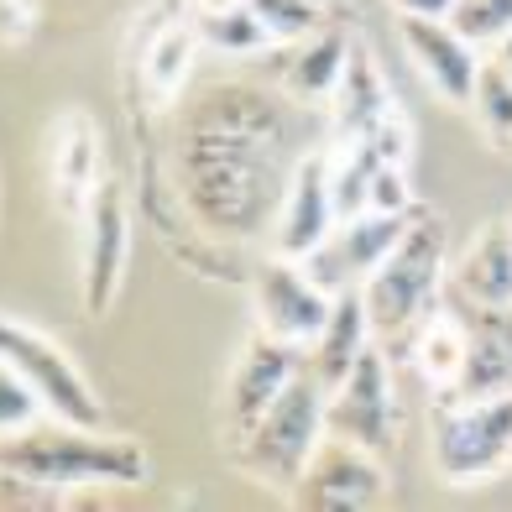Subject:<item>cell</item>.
<instances>
[{
    "instance_id": "1",
    "label": "cell",
    "mask_w": 512,
    "mask_h": 512,
    "mask_svg": "<svg viewBox=\"0 0 512 512\" xmlns=\"http://www.w3.org/2000/svg\"><path fill=\"white\" fill-rule=\"evenodd\" d=\"M277 147H288V121L262 89L220 84L194 100L178 136V183L189 215L209 236L251 241L267 230L288 194Z\"/></svg>"
},
{
    "instance_id": "2",
    "label": "cell",
    "mask_w": 512,
    "mask_h": 512,
    "mask_svg": "<svg viewBox=\"0 0 512 512\" xmlns=\"http://www.w3.org/2000/svg\"><path fill=\"white\" fill-rule=\"evenodd\" d=\"M0 476L37 492H74V486H142L152 465L136 439L105 434V424H68L42 413L37 424L0 434Z\"/></svg>"
},
{
    "instance_id": "3",
    "label": "cell",
    "mask_w": 512,
    "mask_h": 512,
    "mask_svg": "<svg viewBox=\"0 0 512 512\" xmlns=\"http://www.w3.org/2000/svg\"><path fill=\"white\" fill-rule=\"evenodd\" d=\"M324 403H330V387L319 382L314 366H304L283 392H277V403L256 418L246 434H236V465L251 481L293 492L298 476H304V465L319 450V439L330 434L324 429Z\"/></svg>"
},
{
    "instance_id": "4",
    "label": "cell",
    "mask_w": 512,
    "mask_h": 512,
    "mask_svg": "<svg viewBox=\"0 0 512 512\" xmlns=\"http://www.w3.org/2000/svg\"><path fill=\"white\" fill-rule=\"evenodd\" d=\"M445 293V225L434 215H413L408 230L382 256V267L361 283L366 314L377 335H408Z\"/></svg>"
},
{
    "instance_id": "5",
    "label": "cell",
    "mask_w": 512,
    "mask_h": 512,
    "mask_svg": "<svg viewBox=\"0 0 512 512\" xmlns=\"http://www.w3.org/2000/svg\"><path fill=\"white\" fill-rule=\"evenodd\" d=\"M434 471L450 486L492 481L512 465V392L497 398H445L434 413Z\"/></svg>"
},
{
    "instance_id": "6",
    "label": "cell",
    "mask_w": 512,
    "mask_h": 512,
    "mask_svg": "<svg viewBox=\"0 0 512 512\" xmlns=\"http://www.w3.org/2000/svg\"><path fill=\"white\" fill-rule=\"evenodd\" d=\"M0 356L27 377V387L37 392L42 408L53 418H68V424H105V403L95 398L89 377L74 366V356H68L58 340L0 314Z\"/></svg>"
},
{
    "instance_id": "7",
    "label": "cell",
    "mask_w": 512,
    "mask_h": 512,
    "mask_svg": "<svg viewBox=\"0 0 512 512\" xmlns=\"http://www.w3.org/2000/svg\"><path fill=\"white\" fill-rule=\"evenodd\" d=\"M251 309H256V330L262 335L309 351L314 335L324 330V319H330V309H335V293L319 288L298 256H272L251 277Z\"/></svg>"
},
{
    "instance_id": "8",
    "label": "cell",
    "mask_w": 512,
    "mask_h": 512,
    "mask_svg": "<svg viewBox=\"0 0 512 512\" xmlns=\"http://www.w3.org/2000/svg\"><path fill=\"white\" fill-rule=\"evenodd\" d=\"M324 429L351 439V445L387 455L392 439H398V403H392V371L387 356L377 345H366L356 356V366L330 387V403H324Z\"/></svg>"
},
{
    "instance_id": "9",
    "label": "cell",
    "mask_w": 512,
    "mask_h": 512,
    "mask_svg": "<svg viewBox=\"0 0 512 512\" xmlns=\"http://www.w3.org/2000/svg\"><path fill=\"white\" fill-rule=\"evenodd\" d=\"M413 215H382V209H361V215L340 220L330 236H324L309 256H304V272L314 277L319 288L345 293V288H361L371 272L382 267V256L398 246V236L408 230Z\"/></svg>"
},
{
    "instance_id": "10",
    "label": "cell",
    "mask_w": 512,
    "mask_h": 512,
    "mask_svg": "<svg viewBox=\"0 0 512 512\" xmlns=\"http://www.w3.org/2000/svg\"><path fill=\"white\" fill-rule=\"evenodd\" d=\"M387 497V471H382V455H371L361 445L340 434H324L314 460L304 465V476L293 486V502L298 507H377Z\"/></svg>"
},
{
    "instance_id": "11",
    "label": "cell",
    "mask_w": 512,
    "mask_h": 512,
    "mask_svg": "<svg viewBox=\"0 0 512 512\" xmlns=\"http://www.w3.org/2000/svg\"><path fill=\"white\" fill-rule=\"evenodd\" d=\"M126 256H131V209H126V194L110 178H100V189L89 194V209H84V272H79L84 314L100 319L115 304V288L126 277Z\"/></svg>"
},
{
    "instance_id": "12",
    "label": "cell",
    "mask_w": 512,
    "mask_h": 512,
    "mask_svg": "<svg viewBox=\"0 0 512 512\" xmlns=\"http://www.w3.org/2000/svg\"><path fill=\"white\" fill-rule=\"evenodd\" d=\"M398 37L408 48V63L418 68V79H424L439 100L471 105L481 58H476V42L465 37L450 16H403Z\"/></svg>"
},
{
    "instance_id": "13",
    "label": "cell",
    "mask_w": 512,
    "mask_h": 512,
    "mask_svg": "<svg viewBox=\"0 0 512 512\" xmlns=\"http://www.w3.org/2000/svg\"><path fill=\"white\" fill-rule=\"evenodd\" d=\"M340 225L335 215V194H330V152H304L288 173V194L277 204V225H272V246L277 256H304Z\"/></svg>"
},
{
    "instance_id": "14",
    "label": "cell",
    "mask_w": 512,
    "mask_h": 512,
    "mask_svg": "<svg viewBox=\"0 0 512 512\" xmlns=\"http://www.w3.org/2000/svg\"><path fill=\"white\" fill-rule=\"evenodd\" d=\"M298 371H304V351H298V345H283V340L256 330L251 345L241 351V361H236V371H230V392H225L230 439L246 434L256 418L277 403V392H283Z\"/></svg>"
},
{
    "instance_id": "15",
    "label": "cell",
    "mask_w": 512,
    "mask_h": 512,
    "mask_svg": "<svg viewBox=\"0 0 512 512\" xmlns=\"http://www.w3.org/2000/svg\"><path fill=\"white\" fill-rule=\"evenodd\" d=\"M450 304L465 314V371H460V387L450 398H497V392H512V304L502 309H481V304Z\"/></svg>"
},
{
    "instance_id": "16",
    "label": "cell",
    "mask_w": 512,
    "mask_h": 512,
    "mask_svg": "<svg viewBox=\"0 0 512 512\" xmlns=\"http://www.w3.org/2000/svg\"><path fill=\"white\" fill-rule=\"evenodd\" d=\"M450 298L481 309L512 304V220H492L471 236V246L450 272Z\"/></svg>"
},
{
    "instance_id": "17",
    "label": "cell",
    "mask_w": 512,
    "mask_h": 512,
    "mask_svg": "<svg viewBox=\"0 0 512 512\" xmlns=\"http://www.w3.org/2000/svg\"><path fill=\"white\" fill-rule=\"evenodd\" d=\"M100 189V131L84 110H68L53 131V194L63 215L89 209V194Z\"/></svg>"
},
{
    "instance_id": "18",
    "label": "cell",
    "mask_w": 512,
    "mask_h": 512,
    "mask_svg": "<svg viewBox=\"0 0 512 512\" xmlns=\"http://www.w3.org/2000/svg\"><path fill=\"white\" fill-rule=\"evenodd\" d=\"M392 105H398V100H392V89H387V74H382L377 53H371L366 42H351L345 74H340L335 95H330V110H335V136H340V142H356V136H366V131L377 126L387 110H392Z\"/></svg>"
},
{
    "instance_id": "19",
    "label": "cell",
    "mask_w": 512,
    "mask_h": 512,
    "mask_svg": "<svg viewBox=\"0 0 512 512\" xmlns=\"http://www.w3.org/2000/svg\"><path fill=\"white\" fill-rule=\"evenodd\" d=\"M194 53H199V32H194V16H173L147 37V53L136 63L142 74V95L152 105H173L178 89L189 84V68H194Z\"/></svg>"
},
{
    "instance_id": "20",
    "label": "cell",
    "mask_w": 512,
    "mask_h": 512,
    "mask_svg": "<svg viewBox=\"0 0 512 512\" xmlns=\"http://www.w3.org/2000/svg\"><path fill=\"white\" fill-rule=\"evenodd\" d=\"M465 314L455 304H439L418 319V335H413V366L424 371V382L439 392V398H450L460 387V371H465Z\"/></svg>"
},
{
    "instance_id": "21",
    "label": "cell",
    "mask_w": 512,
    "mask_h": 512,
    "mask_svg": "<svg viewBox=\"0 0 512 512\" xmlns=\"http://www.w3.org/2000/svg\"><path fill=\"white\" fill-rule=\"evenodd\" d=\"M371 345V314H366V298H361V288H345V293H335V309H330V319H324V330L314 335V371H319V382L324 387H335L345 371L356 366V356Z\"/></svg>"
},
{
    "instance_id": "22",
    "label": "cell",
    "mask_w": 512,
    "mask_h": 512,
    "mask_svg": "<svg viewBox=\"0 0 512 512\" xmlns=\"http://www.w3.org/2000/svg\"><path fill=\"white\" fill-rule=\"evenodd\" d=\"M345 58H351V37H345L340 27H319L309 37H298V53L288 63V95L298 105H319L335 95V84L345 74Z\"/></svg>"
},
{
    "instance_id": "23",
    "label": "cell",
    "mask_w": 512,
    "mask_h": 512,
    "mask_svg": "<svg viewBox=\"0 0 512 512\" xmlns=\"http://www.w3.org/2000/svg\"><path fill=\"white\" fill-rule=\"evenodd\" d=\"M189 16H194L199 42H204V48H215V53L246 58V53L272 48V32L241 6V0H236V6H220V11H189Z\"/></svg>"
},
{
    "instance_id": "24",
    "label": "cell",
    "mask_w": 512,
    "mask_h": 512,
    "mask_svg": "<svg viewBox=\"0 0 512 512\" xmlns=\"http://www.w3.org/2000/svg\"><path fill=\"white\" fill-rule=\"evenodd\" d=\"M241 6L272 32V42H298L319 27H330L324 0H241Z\"/></svg>"
},
{
    "instance_id": "25",
    "label": "cell",
    "mask_w": 512,
    "mask_h": 512,
    "mask_svg": "<svg viewBox=\"0 0 512 512\" xmlns=\"http://www.w3.org/2000/svg\"><path fill=\"white\" fill-rule=\"evenodd\" d=\"M471 110L481 115V126L497 136V142H507L512 136V79L502 74L497 63H481L476 74V95H471Z\"/></svg>"
},
{
    "instance_id": "26",
    "label": "cell",
    "mask_w": 512,
    "mask_h": 512,
    "mask_svg": "<svg viewBox=\"0 0 512 512\" xmlns=\"http://www.w3.org/2000/svg\"><path fill=\"white\" fill-rule=\"evenodd\" d=\"M450 21L481 48V42H502L512 32V0H455Z\"/></svg>"
},
{
    "instance_id": "27",
    "label": "cell",
    "mask_w": 512,
    "mask_h": 512,
    "mask_svg": "<svg viewBox=\"0 0 512 512\" xmlns=\"http://www.w3.org/2000/svg\"><path fill=\"white\" fill-rule=\"evenodd\" d=\"M48 413L42 408V398L27 387V377L0 356V434H11V429H27V424H37V418Z\"/></svg>"
},
{
    "instance_id": "28",
    "label": "cell",
    "mask_w": 512,
    "mask_h": 512,
    "mask_svg": "<svg viewBox=\"0 0 512 512\" xmlns=\"http://www.w3.org/2000/svg\"><path fill=\"white\" fill-rule=\"evenodd\" d=\"M366 142H371V152H377L382 162H398V168H408V157H413V126H408V115L392 105L382 121L366 131Z\"/></svg>"
},
{
    "instance_id": "29",
    "label": "cell",
    "mask_w": 512,
    "mask_h": 512,
    "mask_svg": "<svg viewBox=\"0 0 512 512\" xmlns=\"http://www.w3.org/2000/svg\"><path fill=\"white\" fill-rule=\"evenodd\" d=\"M366 209H382V215H413L408 168H398V162H382L377 178H371V204H366Z\"/></svg>"
},
{
    "instance_id": "30",
    "label": "cell",
    "mask_w": 512,
    "mask_h": 512,
    "mask_svg": "<svg viewBox=\"0 0 512 512\" xmlns=\"http://www.w3.org/2000/svg\"><path fill=\"white\" fill-rule=\"evenodd\" d=\"M403 16H450L455 11V0H392Z\"/></svg>"
},
{
    "instance_id": "31",
    "label": "cell",
    "mask_w": 512,
    "mask_h": 512,
    "mask_svg": "<svg viewBox=\"0 0 512 512\" xmlns=\"http://www.w3.org/2000/svg\"><path fill=\"white\" fill-rule=\"evenodd\" d=\"M492 63H497V68H502V74L512 79V32H507V37L497 42V58H492Z\"/></svg>"
},
{
    "instance_id": "32",
    "label": "cell",
    "mask_w": 512,
    "mask_h": 512,
    "mask_svg": "<svg viewBox=\"0 0 512 512\" xmlns=\"http://www.w3.org/2000/svg\"><path fill=\"white\" fill-rule=\"evenodd\" d=\"M220 6H236V0H189V11H220Z\"/></svg>"
}]
</instances>
